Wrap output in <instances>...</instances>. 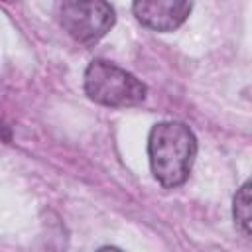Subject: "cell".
<instances>
[{"instance_id":"cell-1","label":"cell","mask_w":252,"mask_h":252,"mask_svg":"<svg viewBox=\"0 0 252 252\" xmlns=\"http://www.w3.org/2000/svg\"><path fill=\"white\" fill-rule=\"evenodd\" d=\"M197 140L183 122H159L148 138V158L154 177L167 189L181 185L193 167Z\"/></svg>"},{"instance_id":"cell-2","label":"cell","mask_w":252,"mask_h":252,"mask_svg":"<svg viewBox=\"0 0 252 252\" xmlns=\"http://www.w3.org/2000/svg\"><path fill=\"white\" fill-rule=\"evenodd\" d=\"M85 93L98 104L126 108L136 106L146 98V85L118 65L94 59L85 71Z\"/></svg>"},{"instance_id":"cell-3","label":"cell","mask_w":252,"mask_h":252,"mask_svg":"<svg viewBox=\"0 0 252 252\" xmlns=\"http://www.w3.org/2000/svg\"><path fill=\"white\" fill-rule=\"evenodd\" d=\"M59 24L79 43L98 41L114 26V10L108 2H61L57 6Z\"/></svg>"},{"instance_id":"cell-4","label":"cell","mask_w":252,"mask_h":252,"mask_svg":"<svg viewBox=\"0 0 252 252\" xmlns=\"http://www.w3.org/2000/svg\"><path fill=\"white\" fill-rule=\"evenodd\" d=\"M191 8L193 4L185 0H144L134 2L132 6L138 22L156 32H171L179 28L191 14Z\"/></svg>"},{"instance_id":"cell-5","label":"cell","mask_w":252,"mask_h":252,"mask_svg":"<svg viewBox=\"0 0 252 252\" xmlns=\"http://www.w3.org/2000/svg\"><path fill=\"white\" fill-rule=\"evenodd\" d=\"M232 215H234V222L240 226L242 234L248 236L250 234V183L248 181L234 195Z\"/></svg>"},{"instance_id":"cell-6","label":"cell","mask_w":252,"mask_h":252,"mask_svg":"<svg viewBox=\"0 0 252 252\" xmlns=\"http://www.w3.org/2000/svg\"><path fill=\"white\" fill-rule=\"evenodd\" d=\"M12 140V132L8 128V124L0 118V142H10Z\"/></svg>"},{"instance_id":"cell-7","label":"cell","mask_w":252,"mask_h":252,"mask_svg":"<svg viewBox=\"0 0 252 252\" xmlns=\"http://www.w3.org/2000/svg\"><path fill=\"white\" fill-rule=\"evenodd\" d=\"M96 252H122V250L116 248V246H100Z\"/></svg>"}]
</instances>
